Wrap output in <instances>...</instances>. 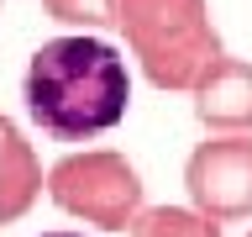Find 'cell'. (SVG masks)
Returning <instances> with one entry per match:
<instances>
[{"label": "cell", "mask_w": 252, "mask_h": 237, "mask_svg": "<svg viewBox=\"0 0 252 237\" xmlns=\"http://www.w3.org/2000/svg\"><path fill=\"white\" fill-rule=\"evenodd\" d=\"M21 106L32 126L53 142H94L116 132L131 111V69L121 47L100 32L47 37L27 58Z\"/></svg>", "instance_id": "cell-1"}, {"label": "cell", "mask_w": 252, "mask_h": 237, "mask_svg": "<svg viewBox=\"0 0 252 237\" xmlns=\"http://www.w3.org/2000/svg\"><path fill=\"white\" fill-rule=\"evenodd\" d=\"M116 27L153 90H194L220 58V32L205 0H116Z\"/></svg>", "instance_id": "cell-2"}, {"label": "cell", "mask_w": 252, "mask_h": 237, "mask_svg": "<svg viewBox=\"0 0 252 237\" xmlns=\"http://www.w3.org/2000/svg\"><path fill=\"white\" fill-rule=\"evenodd\" d=\"M47 200L84 227L126 232L142 211V174L116 148H74L47 169Z\"/></svg>", "instance_id": "cell-3"}, {"label": "cell", "mask_w": 252, "mask_h": 237, "mask_svg": "<svg viewBox=\"0 0 252 237\" xmlns=\"http://www.w3.org/2000/svg\"><path fill=\"white\" fill-rule=\"evenodd\" d=\"M189 205L210 221H247L252 216V132H210L184 158Z\"/></svg>", "instance_id": "cell-4"}, {"label": "cell", "mask_w": 252, "mask_h": 237, "mask_svg": "<svg viewBox=\"0 0 252 237\" xmlns=\"http://www.w3.org/2000/svg\"><path fill=\"white\" fill-rule=\"evenodd\" d=\"M194 121L205 132H252V63L220 53L194 79Z\"/></svg>", "instance_id": "cell-5"}, {"label": "cell", "mask_w": 252, "mask_h": 237, "mask_svg": "<svg viewBox=\"0 0 252 237\" xmlns=\"http://www.w3.org/2000/svg\"><path fill=\"white\" fill-rule=\"evenodd\" d=\"M42 163H37V148L27 142V132L0 116V227L21 221L42 195Z\"/></svg>", "instance_id": "cell-6"}, {"label": "cell", "mask_w": 252, "mask_h": 237, "mask_svg": "<svg viewBox=\"0 0 252 237\" xmlns=\"http://www.w3.org/2000/svg\"><path fill=\"white\" fill-rule=\"evenodd\" d=\"M126 237H220V221L194 205H142Z\"/></svg>", "instance_id": "cell-7"}, {"label": "cell", "mask_w": 252, "mask_h": 237, "mask_svg": "<svg viewBox=\"0 0 252 237\" xmlns=\"http://www.w3.org/2000/svg\"><path fill=\"white\" fill-rule=\"evenodd\" d=\"M42 11L63 27H79V32H105L116 27V0H42Z\"/></svg>", "instance_id": "cell-8"}, {"label": "cell", "mask_w": 252, "mask_h": 237, "mask_svg": "<svg viewBox=\"0 0 252 237\" xmlns=\"http://www.w3.org/2000/svg\"><path fill=\"white\" fill-rule=\"evenodd\" d=\"M42 237H84V232H42Z\"/></svg>", "instance_id": "cell-9"}, {"label": "cell", "mask_w": 252, "mask_h": 237, "mask_svg": "<svg viewBox=\"0 0 252 237\" xmlns=\"http://www.w3.org/2000/svg\"><path fill=\"white\" fill-rule=\"evenodd\" d=\"M247 237H252V232H247Z\"/></svg>", "instance_id": "cell-10"}]
</instances>
